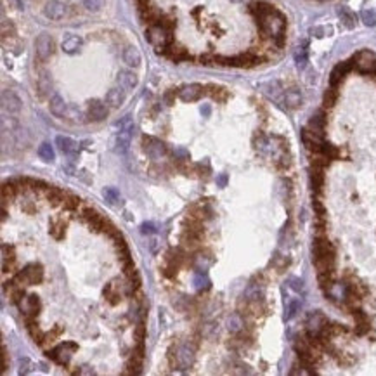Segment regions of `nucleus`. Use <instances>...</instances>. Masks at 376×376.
<instances>
[{"instance_id": "nucleus-50", "label": "nucleus", "mask_w": 376, "mask_h": 376, "mask_svg": "<svg viewBox=\"0 0 376 376\" xmlns=\"http://www.w3.org/2000/svg\"><path fill=\"white\" fill-rule=\"evenodd\" d=\"M7 260H9V262H13V260H14V248H13V246L4 245V246H2V262L6 264Z\"/></svg>"}, {"instance_id": "nucleus-12", "label": "nucleus", "mask_w": 376, "mask_h": 376, "mask_svg": "<svg viewBox=\"0 0 376 376\" xmlns=\"http://www.w3.org/2000/svg\"><path fill=\"white\" fill-rule=\"evenodd\" d=\"M302 140H304L305 147H307L309 151H314V153H319L324 144L323 134H317V132H314L309 127L302 130Z\"/></svg>"}, {"instance_id": "nucleus-4", "label": "nucleus", "mask_w": 376, "mask_h": 376, "mask_svg": "<svg viewBox=\"0 0 376 376\" xmlns=\"http://www.w3.org/2000/svg\"><path fill=\"white\" fill-rule=\"evenodd\" d=\"M78 350V345L73 342H64V343H59L56 348H52V350H49V357L54 359L57 364H61V366H66L69 361H71L73 354Z\"/></svg>"}, {"instance_id": "nucleus-13", "label": "nucleus", "mask_w": 376, "mask_h": 376, "mask_svg": "<svg viewBox=\"0 0 376 376\" xmlns=\"http://www.w3.org/2000/svg\"><path fill=\"white\" fill-rule=\"evenodd\" d=\"M23 104L21 99L13 92V91H4L2 92V109L4 113H9V115H18L21 111Z\"/></svg>"}, {"instance_id": "nucleus-6", "label": "nucleus", "mask_w": 376, "mask_h": 376, "mask_svg": "<svg viewBox=\"0 0 376 376\" xmlns=\"http://www.w3.org/2000/svg\"><path fill=\"white\" fill-rule=\"evenodd\" d=\"M54 38L49 33H40L35 40V54L40 61H47L54 54Z\"/></svg>"}, {"instance_id": "nucleus-26", "label": "nucleus", "mask_w": 376, "mask_h": 376, "mask_svg": "<svg viewBox=\"0 0 376 376\" xmlns=\"http://www.w3.org/2000/svg\"><path fill=\"white\" fill-rule=\"evenodd\" d=\"M165 54L170 59H174V61H184V59H189V56H187V52H186V49H182L181 45H177V44H170L167 47V50H165Z\"/></svg>"}, {"instance_id": "nucleus-55", "label": "nucleus", "mask_w": 376, "mask_h": 376, "mask_svg": "<svg viewBox=\"0 0 376 376\" xmlns=\"http://www.w3.org/2000/svg\"><path fill=\"white\" fill-rule=\"evenodd\" d=\"M217 182H218V184H220V186H222V187H224V186H225V182H227V175H225V174H222V175H220V177H218V179H217Z\"/></svg>"}, {"instance_id": "nucleus-45", "label": "nucleus", "mask_w": 376, "mask_h": 376, "mask_svg": "<svg viewBox=\"0 0 376 376\" xmlns=\"http://www.w3.org/2000/svg\"><path fill=\"white\" fill-rule=\"evenodd\" d=\"M38 91H40L42 96H45V94L50 91V80L45 73H42L40 78H38Z\"/></svg>"}, {"instance_id": "nucleus-21", "label": "nucleus", "mask_w": 376, "mask_h": 376, "mask_svg": "<svg viewBox=\"0 0 376 376\" xmlns=\"http://www.w3.org/2000/svg\"><path fill=\"white\" fill-rule=\"evenodd\" d=\"M352 314L355 317V333L357 335H366L367 331H369V317H367L361 309H355V311H352Z\"/></svg>"}, {"instance_id": "nucleus-33", "label": "nucleus", "mask_w": 376, "mask_h": 376, "mask_svg": "<svg viewBox=\"0 0 376 376\" xmlns=\"http://www.w3.org/2000/svg\"><path fill=\"white\" fill-rule=\"evenodd\" d=\"M194 288L198 289V291H203V289L210 288V279L203 271H198L194 274Z\"/></svg>"}, {"instance_id": "nucleus-53", "label": "nucleus", "mask_w": 376, "mask_h": 376, "mask_svg": "<svg viewBox=\"0 0 376 376\" xmlns=\"http://www.w3.org/2000/svg\"><path fill=\"white\" fill-rule=\"evenodd\" d=\"M140 231H142V234H153V233H155V225H153V224H142Z\"/></svg>"}, {"instance_id": "nucleus-25", "label": "nucleus", "mask_w": 376, "mask_h": 376, "mask_svg": "<svg viewBox=\"0 0 376 376\" xmlns=\"http://www.w3.org/2000/svg\"><path fill=\"white\" fill-rule=\"evenodd\" d=\"M123 61L125 64L132 66V68H137L140 64V52L139 49L134 45H128L127 49L123 50Z\"/></svg>"}, {"instance_id": "nucleus-28", "label": "nucleus", "mask_w": 376, "mask_h": 376, "mask_svg": "<svg viewBox=\"0 0 376 376\" xmlns=\"http://www.w3.org/2000/svg\"><path fill=\"white\" fill-rule=\"evenodd\" d=\"M211 264H213V258H211V255H208V253H198V255L194 257V267L198 269V271L205 272Z\"/></svg>"}, {"instance_id": "nucleus-56", "label": "nucleus", "mask_w": 376, "mask_h": 376, "mask_svg": "<svg viewBox=\"0 0 376 376\" xmlns=\"http://www.w3.org/2000/svg\"><path fill=\"white\" fill-rule=\"evenodd\" d=\"M172 97H174V91H170L165 96V99H167V104H172Z\"/></svg>"}, {"instance_id": "nucleus-2", "label": "nucleus", "mask_w": 376, "mask_h": 376, "mask_svg": "<svg viewBox=\"0 0 376 376\" xmlns=\"http://www.w3.org/2000/svg\"><path fill=\"white\" fill-rule=\"evenodd\" d=\"M146 37L158 54H162V52L165 54L167 47L172 44L170 30H168L167 26H163L162 23H155V25H151L149 30L146 31Z\"/></svg>"}, {"instance_id": "nucleus-20", "label": "nucleus", "mask_w": 376, "mask_h": 376, "mask_svg": "<svg viewBox=\"0 0 376 376\" xmlns=\"http://www.w3.org/2000/svg\"><path fill=\"white\" fill-rule=\"evenodd\" d=\"M56 144L59 146V149L64 153V155H68V156H77L78 149H80V147H78V142H75L73 139L64 137V135H57Z\"/></svg>"}, {"instance_id": "nucleus-10", "label": "nucleus", "mask_w": 376, "mask_h": 376, "mask_svg": "<svg viewBox=\"0 0 376 376\" xmlns=\"http://www.w3.org/2000/svg\"><path fill=\"white\" fill-rule=\"evenodd\" d=\"M142 144H144V151H146L147 156H151L153 160H162L163 156L167 155V146L160 139H155V137H144Z\"/></svg>"}, {"instance_id": "nucleus-34", "label": "nucleus", "mask_w": 376, "mask_h": 376, "mask_svg": "<svg viewBox=\"0 0 376 376\" xmlns=\"http://www.w3.org/2000/svg\"><path fill=\"white\" fill-rule=\"evenodd\" d=\"M338 14H340V19H342L343 25H345L347 28H354V26H355V16L352 14L347 7H340Z\"/></svg>"}, {"instance_id": "nucleus-5", "label": "nucleus", "mask_w": 376, "mask_h": 376, "mask_svg": "<svg viewBox=\"0 0 376 376\" xmlns=\"http://www.w3.org/2000/svg\"><path fill=\"white\" fill-rule=\"evenodd\" d=\"M352 64H354L355 71L362 73V75H369L376 66V57L369 50H362V52L355 54V56L352 57Z\"/></svg>"}, {"instance_id": "nucleus-37", "label": "nucleus", "mask_w": 376, "mask_h": 376, "mask_svg": "<svg viewBox=\"0 0 376 376\" xmlns=\"http://www.w3.org/2000/svg\"><path fill=\"white\" fill-rule=\"evenodd\" d=\"M103 194L109 205H118V201H121V196L115 187H106V189L103 191Z\"/></svg>"}, {"instance_id": "nucleus-14", "label": "nucleus", "mask_w": 376, "mask_h": 376, "mask_svg": "<svg viewBox=\"0 0 376 376\" xmlns=\"http://www.w3.org/2000/svg\"><path fill=\"white\" fill-rule=\"evenodd\" d=\"M66 13H68V7L62 2H59V0H50L44 7V14L49 19H52V21H59V19L64 18Z\"/></svg>"}, {"instance_id": "nucleus-29", "label": "nucleus", "mask_w": 376, "mask_h": 376, "mask_svg": "<svg viewBox=\"0 0 376 376\" xmlns=\"http://www.w3.org/2000/svg\"><path fill=\"white\" fill-rule=\"evenodd\" d=\"M104 296L108 298V302L111 305H116L121 300V293H120V289L116 288L115 283H111V284L106 286V288H104Z\"/></svg>"}, {"instance_id": "nucleus-46", "label": "nucleus", "mask_w": 376, "mask_h": 376, "mask_svg": "<svg viewBox=\"0 0 376 376\" xmlns=\"http://www.w3.org/2000/svg\"><path fill=\"white\" fill-rule=\"evenodd\" d=\"M295 59H296V64H298L300 68H304L305 62H307V45H302L300 49L296 50Z\"/></svg>"}, {"instance_id": "nucleus-32", "label": "nucleus", "mask_w": 376, "mask_h": 376, "mask_svg": "<svg viewBox=\"0 0 376 376\" xmlns=\"http://www.w3.org/2000/svg\"><path fill=\"white\" fill-rule=\"evenodd\" d=\"M38 156L47 163L54 162V158H56V155H54V147L50 146L49 142H42L40 146H38Z\"/></svg>"}, {"instance_id": "nucleus-1", "label": "nucleus", "mask_w": 376, "mask_h": 376, "mask_svg": "<svg viewBox=\"0 0 376 376\" xmlns=\"http://www.w3.org/2000/svg\"><path fill=\"white\" fill-rule=\"evenodd\" d=\"M312 253H314V265L317 269V274L335 269V248L326 238H316L314 245H312Z\"/></svg>"}, {"instance_id": "nucleus-18", "label": "nucleus", "mask_w": 376, "mask_h": 376, "mask_svg": "<svg viewBox=\"0 0 376 376\" xmlns=\"http://www.w3.org/2000/svg\"><path fill=\"white\" fill-rule=\"evenodd\" d=\"M49 108H50V113H52L54 116H59V118H64L66 113H68V108H69V106L64 103V99H62L59 94H54V96L50 97Z\"/></svg>"}, {"instance_id": "nucleus-35", "label": "nucleus", "mask_w": 376, "mask_h": 376, "mask_svg": "<svg viewBox=\"0 0 376 376\" xmlns=\"http://www.w3.org/2000/svg\"><path fill=\"white\" fill-rule=\"evenodd\" d=\"M319 155H323L324 158H328L330 162H331V160H338V158H340V151L336 149L335 146L328 144V142H324V144H323V147H321Z\"/></svg>"}, {"instance_id": "nucleus-3", "label": "nucleus", "mask_w": 376, "mask_h": 376, "mask_svg": "<svg viewBox=\"0 0 376 376\" xmlns=\"http://www.w3.org/2000/svg\"><path fill=\"white\" fill-rule=\"evenodd\" d=\"M44 279V267L40 264H30L14 277L19 284H38Z\"/></svg>"}, {"instance_id": "nucleus-58", "label": "nucleus", "mask_w": 376, "mask_h": 376, "mask_svg": "<svg viewBox=\"0 0 376 376\" xmlns=\"http://www.w3.org/2000/svg\"><path fill=\"white\" fill-rule=\"evenodd\" d=\"M240 2H246V0H240Z\"/></svg>"}, {"instance_id": "nucleus-31", "label": "nucleus", "mask_w": 376, "mask_h": 376, "mask_svg": "<svg viewBox=\"0 0 376 376\" xmlns=\"http://www.w3.org/2000/svg\"><path fill=\"white\" fill-rule=\"evenodd\" d=\"M243 326H245V321H243V317L240 314H233L227 317V330L231 333H240L243 330Z\"/></svg>"}, {"instance_id": "nucleus-22", "label": "nucleus", "mask_w": 376, "mask_h": 376, "mask_svg": "<svg viewBox=\"0 0 376 376\" xmlns=\"http://www.w3.org/2000/svg\"><path fill=\"white\" fill-rule=\"evenodd\" d=\"M123 101H125V91L121 87H115L106 94V104L109 108H120L123 104Z\"/></svg>"}, {"instance_id": "nucleus-49", "label": "nucleus", "mask_w": 376, "mask_h": 376, "mask_svg": "<svg viewBox=\"0 0 376 376\" xmlns=\"http://www.w3.org/2000/svg\"><path fill=\"white\" fill-rule=\"evenodd\" d=\"M298 307H300V302L298 300H293V302H289L288 304V307H286V319H291L293 316L296 314V311H298Z\"/></svg>"}, {"instance_id": "nucleus-9", "label": "nucleus", "mask_w": 376, "mask_h": 376, "mask_svg": "<svg viewBox=\"0 0 376 376\" xmlns=\"http://www.w3.org/2000/svg\"><path fill=\"white\" fill-rule=\"evenodd\" d=\"M194 347L189 345V343H184V345H181L175 350V364H177L179 369L186 371L189 369L191 366L194 364Z\"/></svg>"}, {"instance_id": "nucleus-47", "label": "nucleus", "mask_w": 376, "mask_h": 376, "mask_svg": "<svg viewBox=\"0 0 376 376\" xmlns=\"http://www.w3.org/2000/svg\"><path fill=\"white\" fill-rule=\"evenodd\" d=\"M210 94L213 96V99L218 101H225L227 99V91L222 87H215V85H210Z\"/></svg>"}, {"instance_id": "nucleus-41", "label": "nucleus", "mask_w": 376, "mask_h": 376, "mask_svg": "<svg viewBox=\"0 0 376 376\" xmlns=\"http://www.w3.org/2000/svg\"><path fill=\"white\" fill-rule=\"evenodd\" d=\"M19 187H16V184L14 182H6L2 186V199L4 201H7V199H13L14 198V194H16V191H18Z\"/></svg>"}, {"instance_id": "nucleus-24", "label": "nucleus", "mask_w": 376, "mask_h": 376, "mask_svg": "<svg viewBox=\"0 0 376 376\" xmlns=\"http://www.w3.org/2000/svg\"><path fill=\"white\" fill-rule=\"evenodd\" d=\"M262 296H264V286L258 283H250L243 293V298L246 302H260Z\"/></svg>"}, {"instance_id": "nucleus-44", "label": "nucleus", "mask_w": 376, "mask_h": 376, "mask_svg": "<svg viewBox=\"0 0 376 376\" xmlns=\"http://www.w3.org/2000/svg\"><path fill=\"white\" fill-rule=\"evenodd\" d=\"M361 19H362V23L366 26H374L376 25V13H374V11H371V9L362 11Z\"/></svg>"}, {"instance_id": "nucleus-52", "label": "nucleus", "mask_w": 376, "mask_h": 376, "mask_svg": "<svg viewBox=\"0 0 376 376\" xmlns=\"http://www.w3.org/2000/svg\"><path fill=\"white\" fill-rule=\"evenodd\" d=\"M144 338H146V328H144V324H137V328H135V340H137V343L144 342Z\"/></svg>"}, {"instance_id": "nucleus-42", "label": "nucleus", "mask_w": 376, "mask_h": 376, "mask_svg": "<svg viewBox=\"0 0 376 376\" xmlns=\"http://www.w3.org/2000/svg\"><path fill=\"white\" fill-rule=\"evenodd\" d=\"M66 210H77L78 205H80V198L75 194H64V201H62Z\"/></svg>"}, {"instance_id": "nucleus-38", "label": "nucleus", "mask_w": 376, "mask_h": 376, "mask_svg": "<svg viewBox=\"0 0 376 376\" xmlns=\"http://www.w3.org/2000/svg\"><path fill=\"white\" fill-rule=\"evenodd\" d=\"M28 331H30V335H31V338L35 340V342H38V343H42V340H44V331L38 328V324L35 323V319L33 321H28Z\"/></svg>"}, {"instance_id": "nucleus-23", "label": "nucleus", "mask_w": 376, "mask_h": 376, "mask_svg": "<svg viewBox=\"0 0 376 376\" xmlns=\"http://www.w3.org/2000/svg\"><path fill=\"white\" fill-rule=\"evenodd\" d=\"M82 44H84L82 37H78V35H68V37L62 40L61 47L66 54H77L78 50L82 49Z\"/></svg>"}, {"instance_id": "nucleus-27", "label": "nucleus", "mask_w": 376, "mask_h": 376, "mask_svg": "<svg viewBox=\"0 0 376 376\" xmlns=\"http://www.w3.org/2000/svg\"><path fill=\"white\" fill-rule=\"evenodd\" d=\"M47 199H49V203L52 206H57V205H62V201H64V194H62V191L57 189V187L49 186L47 187Z\"/></svg>"}, {"instance_id": "nucleus-16", "label": "nucleus", "mask_w": 376, "mask_h": 376, "mask_svg": "<svg viewBox=\"0 0 376 376\" xmlns=\"http://www.w3.org/2000/svg\"><path fill=\"white\" fill-rule=\"evenodd\" d=\"M21 311H25L26 321H33L35 317L38 316V311H40V300H38L37 295H30L26 296L25 302H21Z\"/></svg>"}, {"instance_id": "nucleus-8", "label": "nucleus", "mask_w": 376, "mask_h": 376, "mask_svg": "<svg viewBox=\"0 0 376 376\" xmlns=\"http://www.w3.org/2000/svg\"><path fill=\"white\" fill-rule=\"evenodd\" d=\"M305 326H307L309 336H321L324 331V328L328 326V319H326V316L319 311L311 312V314L307 316V323H305Z\"/></svg>"}, {"instance_id": "nucleus-43", "label": "nucleus", "mask_w": 376, "mask_h": 376, "mask_svg": "<svg viewBox=\"0 0 376 376\" xmlns=\"http://www.w3.org/2000/svg\"><path fill=\"white\" fill-rule=\"evenodd\" d=\"M104 2L106 0H84V7L91 13H97L104 7Z\"/></svg>"}, {"instance_id": "nucleus-17", "label": "nucleus", "mask_w": 376, "mask_h": 376, "mask_svg": "<svg viewBox=\"0 0 376 376\" xmlns=\"http://www.w3.org/2000/svg\"><path fill=\"white\" fill-rule=\"evenodd\" d=\"M89 118L92 121H103L106 116H108V108H106V104L103 101H97L94 99L89 103Z\"/></svg>"}, {"instance_id": "nucleus-48", "label": "nucleus", "mask_w": 376, "mask_h": 376, "mask_svg": "<svg viewBox=\"0 0 376 376\" xmlns=\"http://www.w3.org/2000/svg\"><path fill=\"white\" fill-rule=\"evenodd\" d=\"M31 369H33V362L30 361V359H21L19 361V374H28L31 373Z\"/></svg>"}, {"instance_id": "nucleus-54", "label": "nucleus", "mask_w": 376, "mask_h": 376, "mask_svg": "<svg viewBox=\"0 0 376 376\" xmlns=\"http://www.w3.org/2000/svg\"><path fill=\"white\" fill-rule=\"evenodd\" d=\"M7 369V352H6V347H2V373H6Z\"/></svg>"}, {"instance_id": "nucleus-36", "label": "nucleus", "mask_w": 376, "mask_h": 376, "mask_svg": "<svg viewBox=\"0 0 376 376\" xmlns=\"http://www.w3.org/2000/svg\"><path fill=\"white\" fill-rule=\"evenodd\" d=\"M336 101H338V91H336V87L330 85V89L324 94V108H333L336 104Z\"/></svg>"}, {"instance_id": "nucleus-11", "label": "nucleus", "mask_w": 376, "mask_h": 376, "mask_svg": "<svg viewBox=\"0 0 376 376\" xmlns=\"http://www.w3.org/2000/svg\"><path fill=\"white\" fill-rule=\"evenodd\" d=\"M352 69H354L352 59L343 61V62H340V64H336L335 68H333L331 75H330V85H331V87L338 89V85H342V82L345 80V77L352 71Z\"/></svg>"}, {"instance_id": "nucleus-19", "label": "nucleus", "mask_w": 376, "mask_h": 376, "mask_svg": "<svg viewBox=\"0 0 376 376\" xmlns=\"http://www.w3.org/2000/svg\"><path fill=\"white\" fill-rule=\"evenodd\" d=\"M116 82H118V85L121 89H123L125 92L128 91H134L135 85H137V77L134 71H127V69H123V71L118 73V77H116Z\"/></svg>"}, {"instance_id": "nucleus-15", "label": "nucleus", "mask_w": 376, "mask_h": 376, "mask_svg": "<svg viewBox=\"0 0 376 376\" xmlns=\"http://www.w3.org/2000/svg\"><path fill=\"white\" fill-rule=\"evenodd\" d=\"M203 92H205V89L199 84H189L184 85L181 91H179V97H181L184 103H194V101H198L203 96Z\"/></svg>"}, {"instance_id": "nucleus-7", "label": "nucleus", "mask_w": 376, "mask_h": 376, "mask_svg": "<svg viewBox=\"0 0 376 376\" xmlns=\"http://www.w3.org/2000/svg\"><path fill=\"white\" fill-rule=\"evenodd\" d=\"M132 132H134V123H127L123 127H118V132H116L115 137V151L118 155H125L130 147V140H132Z\"/></svg>"}, {"instance_id": "nucleus-57", "label": "nucleus", "mask_w": 376, "mask_h": 376, "mask_svg": "<svg viewBox=\"0 0 376 376\" xmlns=\"http://www.w3.org/2000/svg\"><path fill=\"white\" fill-rule=\"evenodd\" d=\"M201 111H205V115H206V116L210 115V108H208V106H205V108H203Z\"/></svg>"}, {"instance_id": "nucleus-30", "label": "nucleus", "mask_w": 376, "mask_h": 376, "mask_svg": "<svg viewBox=\"0 0 376 376\" xmlns=\"http://www.w3.org/2000/svg\"><path fill=\"white\" fill-rule=\"evenodd\" d=\"M284 103L288 108H298V106L302 104V94L298 91H295V89L286 91L284 92Z\"/></svg>"}, {"instance_id": "nucleus-39", "label": "nucleus", "mask_w": 376, "mask_h": 376, "mask_svg": "<svg viewBox=\"0 0 376 376\" xmlns=\"http://www.w3.org/2000/svg\"><path fill=\"white\" fill-rule=\"evenodd\" d=\"M64 231H66V222L56 220L50 224V234H52L56 240H61V238L64 236Z\"/></svg>"}, {"instance_id": "nucleus-51", "label": "nucleus", "mask_w": 376, "mask_h": 376, "mask_svg": "<svg viewBox=\"0 0 376 376\" xmlns=\"http://www.w3.org/2000/svg\"><path fill=\"white\" fill-rule=\"evenodd\" d=\"M66 116H68V118H71V120H75V121H78V120H82V111H80V109H77L75 106H69L68 113H66Z\"/></svg>"}, {"instance_id": "nucleus-40", "label": "nucleus", "mask_w": 376, "mask_h": 376, "mask_svg": "<svg viewBox=\"0 0 376 376\" xmlns=\"http://www.w3.org/2000/svg\"><path fill=\"white\" fill-rule=\"evenodd\" d=\"M189 217L196 218V220H203L205 217H208V210L199 203V205H194L193 208L189 210Z\"/></svg>"}]
</instances>
